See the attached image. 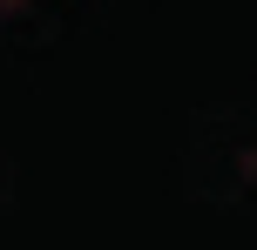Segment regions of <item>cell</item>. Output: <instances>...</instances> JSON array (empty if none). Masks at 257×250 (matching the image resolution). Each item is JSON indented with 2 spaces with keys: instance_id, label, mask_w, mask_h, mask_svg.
<instances>
[{
  "instance_id": "cell-1",
  "label": "cell",
  "mask_w": 257,
  "mask_h": 250,
  "mask_svg": "<svg viewBox=\"0 0 257 250\" xmlns=\"http://www.w3.org/2000/svg\"><path fill=\"white\" fill-rule=\"evenodd\" d=\"M14 7H21V0H0V14H14Z\"/></svg>"
}]
</instances>
